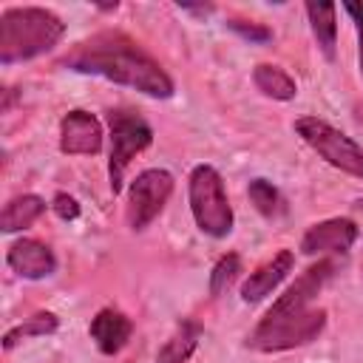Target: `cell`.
I'll return each mask as SVG.
<instances>
[{
  "instance_id": "1",
  "label": "cell",
  "mask_w": 363,
  "mask_h": 363,
  "mask_svg": "<svg viewBox=\"0 0 363 363\" xmlns=\"http://www.w3.org/2000/svg\"><path fill=\"white\" fill-rule=\"evenodd\" d=\"M60 65L77 74H91V77H102L116 85H128L153 99H170L176 94V85L170 74L159 65V60H153L125 31L108 28V31H96L79 40L60 60Z\"/></svg>"
},
{
  "instance_id": "2",
  "label": "cell",
  "mask_w": 363,
  "mask_h": 363,
  "mask_svg": "<svg viewBox=\"0 0 363 363\" xmlns=\"http://www.w3.org/2000/svg\"><path fill=\"white\" fill-rule=\"evenodd\" d=\"M335 272L332 258H318L309 269H303L286 289L272 301L267 315L247 335V346L255 352H289L318 340L326 326V309H315L312 301L326 286Z\"/></svg>"
},
{
  "instance_id": "3",
  "label": "cell",
  "mask_w": 363,
  "mask_h": 363,
  "mask_svg": "<svg viewBox=\"0 0 363 363\" xmlns=\"http://www.w3.org/2000/svg\"><path fill=\"white\" fill-rule=\"evenodd\" d=\"M65 37V23L43 6H11L0 14V65L48 54Z\"/></svg>"
},
{
  "instance_id": "4",
  "label": "cell",
  "mask_w": 363,
  "mask_h": 363,
  "mask_svg": "<svg viewBox=\"0 0 363 363\" xmlns=\"http://www.w3.org/2000/svg\"><path fill=\"white\" fill-rule=\"evenodd\" d=\"M187 201L196 227L210 238H227L233 233L235 216L227 199L221 173L213 164H196L187 176Z\"/></svg>"
},
{
  "instance_id": "5",
  "label": "cell",
  "mask_w": 363,
  "mask_h": 363,
  "mask_svg": "<svg viewBox=\"0 0 363 363\" xmlns=\"http://www.w3.org/2000/svg\"><path fill=\"white\" fill-rule=\"evenodd\" d=\"M108 130H111V156H108V182L111 190L119 193L125 173L130 167V162L150 147L153 142V128L150 122L130 111V108H113L108 113Z\"/></svg>"
},
{
  "instance_id": "6",
  "label": "cell",
  "mask_w": 363,
  "mask_h": 363,
  "mask_svg": "<svg viewBox=\"0 0 363 363\" xmlns=\"http://www.w3.org/2000/svg\"><path fill=\"white\" fill-rule=\"evenodd\" d=\"M295 133L332 167L354 176V179H363V147L346 136L343 130H337L335 125H329L326 119H318V116H301L295 119Z\"/></svg>"
},
{
  "instance_id": "7",
  "label": "cell",
  "mask_w": 363,
  "mask_h": 363,
  "mask_svg": "<svg viewBox=\"0 0 363 363\" xmlns=\"http://www.w3.org/2000/svg\"><path fill=\"white\" fill-rule=\"evenodd\" d=\"M173 173L164 167H147L136 173L128 187V224L133 233L150 227L173 196Z\"/></svg>"
},
{
  "instance_id": "8",
  "label": "cell",
  "mask_w": 363,
  "mask_h": 363,
  "mask_svg": "<svg viewBox=\"0 0 363 363\" xmlns=\"http://www.w3.org/2000/svg\"><path fill=\"white\" fill-rule=\"evenodd\" d=\"M102 139V122L91 111L74 108L60 119V150L65 156H96Z\"/></svg>"
},
{
  "instance_id": "9",
  "label": "cell",
  "mask_w": 363,
  "mask_h": 363,
  "mask_svg": "<svg viewBox=\"0 0 363 363\" xmlns=\"http://www.w3.org/2000/svg\"><path fill=\"white\" fill-rule=\"evenodd\" d=\"M360 238V227L352 218H326L312 224L301 238L303 255H346Z\"/></svg>"
},
{
  "instance_id": "10",
  "label": "cell",
  "mask_w": 363,
  "mask_h": 363,
  "mask_svg": "<svg viewBox=\"0 0 363 363\" xmlns=\"http://www.w3.org/2000/svg\"><path fill=\"white\" fill-rule=\"evenodd\" d=\"M6 264L26 281H43L57 272V255L40 238H17L6 250Z\"/></svg>"
},
{
  "instance_id": "11",
  "label": "cell",
  "mask_w": 363,
  "mask_h": 363,
  "mask_svg": "<svg viewBox=\"0 0 363 363\" xmlns=\"http://www.w3.org/2000/svg\"><path fill=\"white\" fill-rule=\"evenodd\" d=\"M88 335L94 340V346L102 352V354H119L130 335H133V320L122 312V309H113V306H105L99 309L94 318H91V326H88Z\"/></svg>"
},
{
  "instance_id": "12",
  "label": "cell",
  "mask_w": 363,
  "mask_h": 363,
  "mask_svg": "<svg viewBox=\"0 0 363 363\" xmlns=\"http://www.w3.org/2000/svg\"><path fill=\"white\" fill-rule=\"evenodd\" d=\"M292 267H295V252H292V250L275 252L269 261H264L255 272H250V275L244 278V284H241V289H238L241 301H244V303H258V301H264V298L292 272Z\"/></svg>"
},
{
  "instance_id": "13",
  "label": "cell",
  "mask_w": 363,
  "mask_h": 363,
  "mask_svg": "<svg viewBox=\"0 0 363 363\" xmlns=\"http://www.w3.org/2000/svg\"><path fill=\"white\" fill-rule=\"evenodd\" d=\"M204 335V326L196 318H182L176 323V329L170 332V337L162 343L156 363H187L193 357V352L199 349Z\"/></svg>"
},
{
  "instance_id": "14",
  "label": "cell",
  "mask_w": 363,
  "mask_h": 363,
  "mask_svg": "<svg viewBox=\"0 0 363 363\" xmlns=\"http://www.w3.org/2000/svg\"><path fill=\"white\" fill-rule=\"evenodd\" d=\"M45 199L37 196V193H20L14 199L6 201L3 213H0V230L3 233H20V230H28L43 213H45Z\"/></svg>"
},
{
  "instance_id": "15",
  "label": "cell",
  "mask_w": 363,
  "mask_h": 363,
  "mask_svg": "<svg viewBox=\"0 0 363 363\" xmlns=\"http://www.w3.org/2000/svg\"><path fill=\"white\" fill-rule=\"evenodd\" d=\"M306 17L312 37L318 40V48L323 51L326 60H335V45H337V6L335 3H306Z\"/></svg>"
},
{
  "instance_id": "16",
  "label": "cell",
  "mask_w": 363,
  "mask_h": 363,
  "mask_svg": "<svg viewBox=\"0 0 363 363\" xmlns=\"http://www.w3.org/2000/svg\"><path fill=\"white\" fill-rule=\"evenodd\" d=\"M252 82H255V88H258L264 96H269V99H275V102H289V99L298 96L295 79H292L281 65H269V62L255 65V68H252Z\"/></svg>"
},
{
  "instance_id": "17",
  "label": "cell",
  "mask_w": 363,
  "mask_h": 363,
  "mask_svg": "<svg viewBox=\"0 0 363 363\" xmlns=\"http://www.w3.org/2000/svg\"><path fill=\"white\" fill-rule=\"evenodd\" d=\"M57 329H60V318H57L54 312H48V309H40V312L28 315L23 323L11 326V329L3 335V349L11 352V349H14L17 343H23V340L45 337V335H54Z\"/></svg>"
},
{
  "instance_id": "18",
  "label": "cell",
  "mask_w": 363,
  "mask_h": 363,
  "mask_svg": "<svg viewBox=\"0 0 363 363\" xmlns=\"http://www.w3.org/2000/svg\"><path fill=\"white\" fill-rule=\"evenodd\" d=\"M247 196H250L252 207H255L264 218H275V216L284 213V196H281V190H278L272 182H267V179H252V182L247 184Z\"/></svg>"
},
{
  "instance_id": "19",
  "label": "cell",
  "mask_w": 363,
  "mask_h": 363,
  "mask_svg": "<svg viewBox=\"0 0 363 363\" xmlns=\"http://www.w3.org/2000/svg\"><path fill=\"white\" fill-rule=\"evenodd\" d=\"M238 272H241V255L238 252H224L213 264V272H210V295L218 298L221 292H227L230 284L238 278Z\"/></svg>"
},
{
  "instance_id": "20",
  "label": "cell",
  "mask_w": 363,
  "mask_h": 363,
  "mask_svg": "<svg viewBox=\"0 0 363 363\" xmlns=\"http://www.w3.org/2000/svg\"><path fill=\"white\" fill-rule=\"evenodd\" d=\"M227 28L235 31L241 40H247L250 45H267L272 43V28H267L264 23H255V20H227Z\"/></svg>"
},
{
  "instance_id": "21",
  "label": "cell",
  "mask_w": 363,
  "mask_h": 363,
  "mask_svg": "<svg viewBox=\"0 0 363 363\" xmlns=\"http://www.w3.org/2000/svg\"><path fill=\"white\" fill-rule=\"evenodd\" d=\"M51 210L62 218V221H77L79 218V201L68 193H54L51 199Z\"/></svg>"
},
{
  "instance_id": "22",
  "label": "cell",
  "mask_w": 363,
  "mask_h": 363,
  "mask_svg": "<svg viewBox=\"0 0 363 363\" xmlns=\"http://www.w3.org/2000/svg\"><path fill=\"white\" fill-rule=\"evenodd\" d=\"M343 11L352 17L354 31H357V65H360V77H363V3H343Z\"/></svg>"
},
{
  "instance_id": "23",
  "label": "cell",
  "mask_w": 363,
  "mask_h": 363,
  "mask_svg": "<svg viewBox=\"0 0 363 363\" xmlns=\"http://www.w3.org/2000/svg\"><path fill=\"white\" fill-rule=\"evenodd\" d=\"M182 11H190V14H210L213 6H179Z\"/></svg>"
},
{
  "instance_id": "24",
  "label": "cell",
  "mask_w": 363,
  "mask_h": 363,
  "mask_svg": "<svg viewBox=\"0 0 363 363\" xmlns=\"http://www.w3.org/2000/svg\"><path fill=\"white\" fill-rule=\"evenodd\" d=\"M3 96H6V99H3V111H9V108H11V102H14V96H17V94H14V88H6V91H3Z\"/></svg>"
},
{
  "instance_id": "25",
  "label": "cell",
  "mask_w": 363,
  "mask_h": 363,
  "mask_svg": "<svg viewBox=\"0 0 363 363\" xmlns=\"http://www.w3.org/2000/svg\"><path fill=\"white\" fill-rule=\"evenodd\" d=\"M354 207H357V210L363 213V199H357V201H354Z\"/></svg>"
},
{
  "instance_id": "26",
  "label": "cell",
  "mask_w": 363,
  "mask_h": 363,
  "mask_svg": "<svg viewBox=\"0 0 363 363\" xmlns=\"http://www.w3.org/2000/svg\"><path fill=\"white\" fill-rule=\"evenodd\" d=\"M360 272H363V258H360Z\"/></svg>"
}]
</instances>
